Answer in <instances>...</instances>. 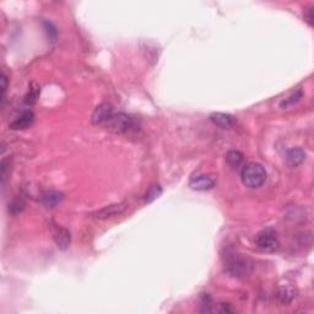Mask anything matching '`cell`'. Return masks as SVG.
<instances>
[{
	"instance_id": "12",
	"label": "cell",
	"mask_w": 314,
	"mask_h": 314,
	"mask_svg": "<svg viewBox=\"0 0 314 314\" xmlns=\"http://www.w3.org/2000/svg\"><path fill=\"white\" fill-rule=\"evenodd\" d=\"M296 296H297V291L291 286H281L276 291L277 301L284 306L290 305L295 300Z\"/></svg>"
},
{
	"instance_id": "9",
	"label": "cell",
	"mask_w": 314,
	"mask_h": 314,
	"mask_svg": "<svg viewBox=\"0 0 314 314\" xmlns=\"http://www.w3.org/2000/svg\"><path fill=\"white\" fill-rule=\"evenodd\" d=\"M285 158L290 167H298L306 159V153L301 148H292L286 151Z\"/></svg>"
},
{
	"instance_id": "11",
	"label": "cell",
	"mask_w": 314,
	"mask_h": 314,
	"mask_svg": "<svg viewBox=\"0 0 314 314\" xmlns=\"http://www.w3.org/2000/svg\"><path fill=\"white\" fill-rule=\"evenodd\" d=\"M211 122L220 128L224 129H230L236 124V119L234 116L227 113H213L210 116Z\"/></svg>"
},
{
	"instance_id": "4",
	"label": "cell",
	"mask_w": 314,
	"mask_h": 314,
	"mask_svg": "<svg viewBox=\"0 0 314 314\" xmlns=\"http://www.w3.org/2000/svg\"><path fill=\"white\" fill-rule=\"evenodd\" d=\"M256 247L261 250V252L273 253L276 252L280 248L279 239L276 237V232L273 229H266L261 231L260 234L256 236Z\"/></svg>"
},
{
	"instance_id": "17",
	"label": "cell",
	"mask_w": 314,
	"mask_h": 314,
	"mask_svg": "<svg viewBox=\"0 0 314 314\" xmlns=\"http://www.w3.org/2000/svg\"><path fill=\"white\" fill-rule=\"evenodd\" d=\"M38 96H39V86L36 85V83H32L30 87V91H28V93L26 95L25 102L27 104H33L36 101H37Z\"/></svg>"
},
{
	"instance_id": "8",
	"label": "cell",
	"mask_w": 314,
	"mask_h": 314,
	"mask_svg": "<svg viewBox=\"0 0 314 314\" xmlns=\"http://www.w3.org/2000/svg\"><path fill=\"white\" fill-rule=\"evenodd\" d=\"M127 209V204L125 203H119V204H112V205L104 206L101 210H97L96 213L92 214L93 217L96 219H109V217H113L117 215H120L123 211Z\"/></svg>"
},
{
	"instance_id": "6",
	"label": "cell",
	"mask_w": 314,
	"mask_h": 314,
	"mask_svg": "<svg viewBox=\"0 0 314 314\" xmlns=\"http://www.w3.org/2000/svg\"><path fill=\"white\" fill-rule=\"evenodd\" d=\"M216 182L213 177L205 176V174H196L192 177L189 182V187L193 190H199V192H205V190H210L215 187Z\"/></svg>"
},
{
	"instance_id": "19",
	"label": "cell",
	"mask_w": 314,
	"mask_h": 314,
	"mask_svg": "<svg viewBox=\"0 0 314 314\" xmlns=\"http://www.w3.org/2000/svg\"><path fill=\"white\" fill-rule=\"evenodd\" d=\"M0 171H1V184L2 187H4L5 182H6L7 174H9L10 171V159L2 158L1 163H0Z\"/></svg>"
},
{
	"instance_id": "10",
	"label": "cell",
	"mask_w": 314,
	"mask_h": 314,
	"mask_svg": "<svg viewBox=\"0 0 314 314\" xmlns=\"http://www.w3.org/2000/svg\"><path fill=\"white\" fill-rule=\"evenodd\" d=\"M53 238L56 240L57 245L60 249H67L70 245V240H72V236H70V232L68 231L64 227H57L53 232Z\"/></svg>"
},
{
	"instance_id": "14",
	"label": "cell",
	"mask_w": 314,
	"mask_h": 314,
	"mask_svg": "<svg viewBox=\"0 0 314 314\" xmlns=\"http://www.w3.org/2000/svg\"><path fill=\"white\" fill-rule=\"evenodd\" d=\"M243 159H244L243 158V154L239 153V151H236V150L229 151L226 155L227 163L232 167H238L239 164H242Z\"/></svg>"
},
{
	"instance_id": "22",
	"label": "cell",
	"mask_w": 314,
	"mask_h": 314,
	"mask_svg": "<svg viewBox=\"0 0 314 314\" xmlns=\"http://www.w3.org/2000/svg\"><path fill=\"white\" fill-rule=\"evenodd\" d=\"M305 19L311 26L313 25V6H310L305 10Z\"/></svg>"
},
{
	"instance_id": "16",
	"label": "cell",
	"mask_w": 314,
	"mask_h": 314,
	"mask_svg": "<svg viewBox=\"0 0 314 314\" xmlns=\"http://www.w3.org/2000/svg\"><path fill=\"white\" fill-rule=\"evenodd\" d=\"M161 193L162 189L159 185H151L148 189V192L145 193V195H144V201H145V203H151V201H154L155 199L158 198V196L161 195Z\"/></svg>"
},
{
	"instance_id": "20",
	"label": "cell",
	"mask_w": 314,
	"mask_h": 314,
	"mask_svg": "<svg viewBox=\"0 0 314 314\" xmlns=\"http://www.w3.org/2000/svg\"><path fill=\"white\" fill-rule=\"evenodd\" d=\"M44 26H46V31H47V33L49 35V37L56 38L57 35H58V31H57V28L54 27V26L52 25L51 22H47V21L44 22Z\"/></svg>"
},
{
	"instance_id": "13",
	"label": "cell",
	"mask_w": 314,
	"mask_h": 314,
	"mask_svg": "<svg viewBox=\"0 0 314 314\" xmlns=\"http://www.w3.org/2000/svg\"><path fill=\"white\" fill-rule=\"evenodd\" d=\"M64 195L63 193L57 192V190H47L42 196V203L47 206V208H54L57 206L60 201L63 200Z\"/></svg>"
},
{
	"instance_id": "2",
	"label": "cell",
	"mask_w": 314,
	"mask_h": 314,
	"mask_svg": "<svg viewBox=\"0 0 314 314\" xmlns=\"http://www.w3.org/2000/svg\"><path fill=\"white\" fill-rule=\"evenodd\" d=\"M240 178H242V182L245 187L254 189V188L261 187L265 183L266 171L260 163L250 162L242 168Z\"/></svg>"
},
{
	"instance_id": "21",
	"label": "cell",
	"mask_w": 314,
	"mask_h": 314,
	"mask_svg": "<svg viewBox=\"0 0 314 314\" xmlns=\"http://www.w3.org/2000/svg\"><path fill=\"white\" fill-rule=\"evenodd\" d=\"M6 86H7V78H6V77H5V74H2L1 75V106L4 104V101H5Z\"/></svg>"
},
{
	"instance_id": "7",
	"label": "cell",
	"mask_w": 314,
	"mask_h": 314,
	"mask_svg": "<svg viewBox=\"0 0 314 314\" xmlns=\"http://www.w3.org/2000/svg\"><path fill=\"white\" fill-rule=\"evenodd\" d=\"M35 120V114H33L32 111L30 109H26V111H22L21 113L10 123V128L12 130H23L27 129L28 127H31Z\"/></svg>"
},
{
	"instance_id": "15",
	"label": "cell",
	"mask_w": 314,
	"mask_h": 314,
	"mask_svg": "<svg viewBox=\"0 0 314 314\" xmlns=\"http://www.w3.org/2000/svg\"><path fill=\"white\" fill-rule=\"evenodd\" d=\"M25 208V201H23L22 198L17 196V198L12 199L11 203L9 204V213L12 214V215H17Z\"/></svg>"
},
{
	"instance_id": "3",
	"label": "cell",
	"mask_w": 314,
	"mask_h": 314,
	"mask_svg": "<svg viewBox=\"0 0 314 314\" xmlns=\"http://www.w3.org/2000/svg\"><path fill=\"white\" fill-rule=\"evenodd\" d=\"M104 127L112 133H117V134H123V133H128L130 130L135 129L137 127V122L134 118L130 117L127 113H114L111 119L104 124Z\"/></svg>"
},
{
	"instance_id": "18",
	"label": "cell",
	"mask_w": 314,
	"mask_h": 314,
	"mask_svg": "<svg viewBox=\"0 0 314 314\" xmlns=\"http://www.w3.org/2000/svg\"><path fill=\"white\" fill-rule=\"evenodd\" d=\"M303 96V92L302 90H297L296 92L292 93L290 97H287L286 99H284V101L281 102V107H291L294 106V104L297 103L298 101H300L301 98H302Z\"/></svg>"
},
{
	"instance_id": "1",
	"label": "cell",
	"mask_w": 314,
	"mask_h": 314,
	"mask_svg": "<svg viewBox=\"0 0 314 314\" xmlns=\"http://www.w3.org/2000/svg\"><path fill=\"white\" fill-rule=\"evenodd\" d=\"M225 270L236 279H244L253 273V263L250 259L236 252L225 253L224 255Z\"/></svg>"
},
{
	"instance_id": "5",
	"label": "cell",
	"mask_w": 314,
	"mask_h": 314,
	"mask_svg": "<svg viewBox=\"0 0 314 314\" xmlns=\"http://www.w3.org/2000/svg\"><path fill=\"white\" fill-rule=\"evenodd\" d=\"M114 114V108L109 103H102L95 108L92 113V123L96 125H104Z\"/></svg>"
}]
</instances>
